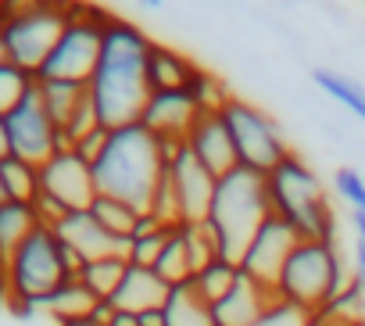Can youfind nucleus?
<instances>
[{
	"label": "nucleus",
	"instance_id": "nucleus-1",
	"mask_svg": "<svg viewBox=\"0 0 365 326\" xmlns=\"http://www.w3.org/2000/svg\"><path fill=\"white\" fill-rule=\"evenodd\" d=\"M150 36L118 15L108 19L104 29V47H101V65L90 79V101L97 108V118L104 129H122L140 122L150 90H147V54H150Z\"/></svg>",
	"mask_w": 365,
	"mask_h": 326
},
{
	"label": "nucleus",
	"instance_id": "nucleus-2",
	"mask_svg": "<svg viewBox=\"0 0 365 326\" xmlns=\"http://www.w3.org/2000/svg\"><path fill=\"white\" fill-rule=\"evenodd\" d=\"M161 173H165L161 143L140 122L122 126V129H111L104 154L93 161L97 194L115 198V201H125L136 212H147L150 208V198H154V187H158Z\"/></svg>",
	"mask_w": 365,
	"mask_h": 326
},
{
	"label": "nucleus",
	"instance_id": "nucleus-3",
	"mask_svg": "<svg viewBox=\"0 0 365 326\" xmlns=\"http://www.w3.org/2000/svg\"><path fill=\"white\" fill-rule=\"evenodd\" d=\"M272 215L283 219L297 240H336V212L308 161L290 151L279 165L265 176Z\"/></svg>",
	"mask_w": 365,
	"mask_h": 326
},
{
	"label": "nucleus",
	"instance_id": "nucleus-4",
	"mask_svg": "<svg viewBox=\"0 0 365 326\" xmlns=\"http://www.w3.org/2000/svg\"><path fill=\"white\" fill-rule=\"evenodd\" d=\"M347 283L351 276L344 269L336 240H297L276 283V297L290 312L315 319Z\"/></svg>",
	"mask_w": 365,
	"mask_h": 326
},
{
	"label": "nucleus",
	"instance_id": "nucleus-5",
	"mask_svg": "<svg viewBox=\"0 0 365 326\" xmlns=\"http://www.w3.org/2000/svg\"><path fill=\"white\" fill-rule=\"evenodd\" d=\"M269 215H272V205H269L265 176H258L251 169H237V173L222 176L219 187H215L212 212H208V226L219 240L222 258L240 265L247 244L255 240L258 226Z\"/></svg>",
	"mask_w": 365,
	"mask_h": 326
},
{
	"label": "nucleus",
	"instance_id": "nucleus-6",
	"mask_svg": "<svg viewBox=\"0 0 365 326\" xmlns=\"http://www.w3.org/2000/svg\"><path fill=\"white\" fill-rule=\"evenodd\" d=\"M4 272V287H8V308L22 312V315H33L43 308V301L61 287L68 283V265H65V251H61V240L51 226H40L11 258L8 265L0 269Z\"/></svg>",
	"mask_w": 365,
	"mask_h": 326
},
{
	"label": "nucleus",
	"instance_id": "nucleus-7",
	"mask_svg": "<svg viewBox=\"0 0 365 326\" xmlns=\"http://www.w3.org/2000/svg\"><path fill=\"white\" fill-rule=\"evenodd\" d=\"M68 26V4L54 0H4L0 4V36L8 61L36 76Z\"/></svg>",
	"mask_w": 365,
	"mask_h": 326
},
{
	"label": "nucleus",
	"instance_id": "nucleus-8",
	"mask_svg": "<svg viewBox=\"0 0 365 326\" xmlns=\"http://www.w3.org/2000/svg\"><path fill=\"white\" fill-rule=\"evenodd\" d=\"M111 11L97 4H68V26L36 72L40 83H79L90 86L97 65H101V47H104V29H108Z\"/></svg>",
	"mask_w": 365,
	"mask_h": 326
},
{
	"label": "nucleus",
	"instance_id": "nucleus-9",
	"mask_svg": "<svg viewBox=\"0 0 365 326\" xmlns=\"http://www.w3.org/2000/svg\"><path fill=\"white\" fill-rule=\"evenodd\" d=\"M222 122H226V129L233 136L240 169L269 176L279 161L290 154V143L283 140V126L265 108H258V104H251L244 97H233L222 108Z\"/></svg>",
	"mask_w": 365,
	"mask_h": 326
},
{
	"label": "nucleus",
	"instance_id": "nucleus-10",
	"mask_svg": "<svg viewBox=\"0 0 365 326\" xmlns=\"http://www.w3.org/2000/svg\"><path fill=\"white\" fill-rule=\"evenodd\" d=\"M4 126H8V147H11V154L22 158V161H29V165H36V169L43 165V161H51L58 151H68L61 129L54 126V118L43 108L40 83L29 90V97L11 115H4Z\"/></svg>",
	"mask_w": 365,
	"mask_h": 326
},
{
	"label": "nucleus",
	"instance_id": "nucleus-11",
	"mask_svg": "<svg viewBox=\"0 0 365 326\" xmlns=\"http://www.w3.org/2000/svg\"><path fill=\"white\" fill-rule=\"evenodd\" d=\"M40 198L54 201L65 212H86L97 201L93 165L83 161L76 151H58L51 161L40 165Z\"/></svg>",
	"mask_w": 365,
	"mask_h": 326
},
{
	"label": "nucleus",
	"instance_id": "nucleus-12",
	"mask_svg": "<svg viewBox=\"0 0 365 326\" xmlns=\"http://www.w3.org/2000/svg\"><path fill=\"white\" fill-rule=\"evenodd\" d=\"M294 248H297V233H294L283 219L269 215V219L258 226L255 240L247 244V251H244V258H240V272L251 276L255 283L276 290V283H279V276H283V265H287V258H290Z\"/></svg>",
	"mask_w": 365,
	"mask_h": 326
},
{
	"label": "nucleus",
	"instance_id": "nucleus-13",
	"mask_svg": "<svg viewBox=\"0 0 365 326\" xmlns=\"http://www.w3.org/2000/svg\"><path fill=\"white\" fill-rule=\"evenodd\" d=\"M287 312L290 308L276 297V290L255 283L251 276H240L237 287L219 305H212L215 326H265V322H272Z\"/></svg>",
	"mask_w": 365,
	"mask_h": 326
},
{
	"label": "nucleus",
	"instance_id": "nucleus-14",
	"mask_svg": "<svg viewBox=\"0 0 365 326\" xmlns=\"http://www.w3.org/2000/svg\"><path fill=\"white\" fill-rule=\"evenodd\" d=\"M168 176H172V187H175V198H179V215H182V226L187 223H208V212H212V201H215V187H219V176H212L201 161L194 158V151L187 147L172 165H165Z\"/></svg>",
	"mask_w": 365,
	"mask_h": 326
},
{
	"label": "nucleus",
	"instance_id": "nucleus-15",
	"mask_svg": "<svg viewBox=\"0 0 365 326\" xmlns=\"http://www.w3.org/2000/svg\"><path fill=\"white\" fill-rule=\"evenodd\" d=\"M201 108L187 90H172V93H150L140 126H147L158 140H187L190 129L197 126Z\"/></svg>",
	"mask_w": 365,
	"mask_h": 326
},
{
	"label": "nucleus",
	"instance_id": "nucleus-16",
	"mask_svg": "<svg viewBox=\"0 0 365 326\" xmlns=\"http://www.w3.org/2000/svg\"><path fill=\"white\" fill-rule=\"evenodd\" d=\"M54 233H58V240L65 244V248H72L83 262H93V258H108V255H122L125 258V251H129V240H118V237H111L97 219H93V212L86 208V212H68L58 226H51Z\"/></svg>",
	"mask_w": 365,
	"mask_h": 326
},
{
	"label": "nucleus",
	"instance_id": "nucleus-17",
	"mask_svg": "<svg viewBox=\"0 0 365 326\" xmlns=\"http://www.w3.org/2000/svg\"><path fill=\"white\" fill-rule=\"evenodd\" d=\"M187 147L194 151V158L201 161V165H205L212 176H219V180L240 169L237 147H233V136H230L222 115H201L197 126H194L190 136H187Z\"/></svg>",
	"mask_w": 365,
	"mask_h": 326
},
{
	"label": "nucleus",
	"instance_id": "nucleus-18",
	"mask_svg": "<svg viewBox=\"0 0 365 326\" xmlns=\"http://www.w3.org/2000/svg\"><path fill=\"white\" fill-rule=\"evenodd\" d=\"M197 61L190 54H182L161 40L150 44V54H147V90L150 93H172V90H187L197 76Z\"/></svg>",
	"mask_w": 365,
	"mask_h": 326
},
{
	"label": "nucleus",
	"instance_id": "nucleus-19",
	"mask_svg": "<svg viewBox=\"0 0 365 326\" xmlns=\"http://www.w3.org/2000/svg\"><path fill=\"white\" fill-rule=\"evenodd\" d=\"M168 294H172V287H168L154 269L129 265V272H125L122 287L111 294V301H108V305H111V308H118V312H133V315H140V312H150V308H165Z\"/></svg>",
	"mask_w": 365,
	"mask_h": 326
},
{
	"label": "nucleus",
	"instance_id": "nucleus-20",
	"mask_svg": "<svg viewBox=\"0 0 365 326\" xmlns=\"http://www.w3.org/2000/svg\"><path fill=\"white\" fill-rule=\"evenodd\" d=\"M36 205H19V201H0V269L8 265V258L40 230Z\"/></svg>",
	"mask_w": 365,
	"mask_h": 326
},
{
	"label": "nucleus",
	"instance_id": "nucleus-21",
	"mask_svg": "<svg viewBox=\"0 0 365 326\" xmlns=\"http://www.w3.org/2000/svg\"><path fill=\"white\" fill-rule=\"evenodd\" d=\"M101 308V297L93 294V290H86L79 280H68V283H61L47 301H43V315H51L54 319V326L58 322H76V319H93V312Z\"/></svg>",
	"mask_w": 365,
	"mask_h": 326
},
{
	"label": "nucleus",
	"instance_id": "nucleus-22",
	"mask_svg": "<svg viewBox=\"0 0 365 326\" xmlns=\"http://www.w3.org/2000/svg\"><path fill=\"white\" fill-rule=\"evenodd\" d=\"M165 322L168 326H215V315H212V305L197 294L194 280L182 283V287H172L168 301H165Z\"/></svg>",
	"mask_w": 365,
	"mask_h": 326
},
{
	"label": "nucleus",
	"instance_id": "nucleus-23",
	"mask_svg": "<svg viewBox=\"0 0 365 326\" xmlns=\"http://www.w3.org/2000/svg\"><path fill=\"white\" fill-rule=\"evenodd\" d=\"M0 187H4V201H19V205H36L40 198V169L29 161L8 154L0 161Z\"/></svg>",
	"mask_w": 365,
	"mask_h": 326
},
{
	"label": "nucleus",
	"instance_id": "nucleus-24",
	"mask_svg": "<svg viewBox=\"0 0 365 326\" xmlns=\"http://www.w3.org/2000/svg\"><path fill=\"white\" fill-rule=\"evenodd\" d=\"M125 272H129V258H122V255H108V258H93V262H86L83 272H79V283H83L86 290H93L101 301H111V294L122 287Z\"/></svg>",
	"mask_w": 365,
	"mask_h": 326
},
{
	"label": "nucleus",
	"instance_id": "nucleus-25",
	"mask_svg": "<svg viewBox=\"0 0 365 326\" xmlns=\"http://www.w3.org/2000/svg\"><path fill=\"white\" fill-rule=\"evenodd\" d=\"M312 83H315L326 97H333L340 108H347L354 118L365 122V86H361V83H354L351 76L333 72V68H315V72H312Z\"/></svg>",
	"mask_w": 365,
	"mask_h": 326
},
{
	"label": "nucleus",
	"instance_id": "nucleus-26",
	"mask_svg": "<svg viewBox=\"0 0 365 326\" xmlns=\"http://www.w3.org/2000/svg\"><path fill=\"white\" fill-rule=\"evenodd\" d=\"M40 97H43V108L54 118V126L61 129L79 111V104L90 97V86H79V83H40Z\"/></svg>",
	"mask_w": 365,
	"mask_h": 326
},
{
	"label": "nucleus",
	"instance_id": "nucleus-27",
	"mask_svg": "<svg viewBox=\"0 0 365 326\" xmlns=\"http://www.w3.org/2000/svg\"><path fill=\"white\" fill-rule=\"evenodd\" d=\"M154 272H158L168 287H182V283H190V280H194L190 255H187V240H182V230H179V226L168 233V244H165V251L158 255Z\"/></svg>",
	"mask_w": 365,
	"mask_h": 326
},
{
	"label": "nucleus",
	"instance_id": "nucleus-28",
	"mask_svg": "<svg viewBox=\"0 0 365 326\" xmlns=\"http://www.w3.org/2000/svg\"><path fill=\"white\" fill-rule=\"evenodd\" d=\"M240 276H244V272H240L237 262H230V258H215L208 269H201V272L194 276V287H197V294H201L208 305H219V301L237 287Z\"/></svg>",
	"mask_w": 365,
	"mask_h": 326
},
{
	"label": "nucleus",
	"instance_id": "nucleus-29",
	"mask_svg": "<svg viewBox=\"0 0 365 326\" xmlns=\"http://www.w3.org/2000/svg\"><path fill=\"white\" fill-rule=\"evenodd\" d=\"M187 93L194 97V104L201 108V115H222V108L237 97V93L226 86V79H219V76L208 72L205 65L197 68V76H194V83L187 86Z\"/></svg>",
	"mask_w": 365,
	"mask_h": 326
},
{
	"label": "nucleus",
	"instance_id": "nucleus-30",
	"mask_svg": "<svg viewBox=\"0 0 365 326\" xmlns=\"http://www.w3.org/2000/svg\"><path fill=\"white\" fill-rule=\"evenodd\" d=\"M90 212H93V219H97L111 237H118V240H129L133 230H136V219H140V212H136L133 205L115 201V198H104V194H97V201L90 205Z\"/></svg>",
	"mask_w": 365,
	"mask_h": 326
},
{
	"label": "nucleus",
	"instance_id": "nucleus-31",
	"mask_svg": "<svg viewBox=\"0 0 365 326\" xmlns=\"http://www.w3.org/2000/svg\"><path fill=\"white\" fill-rule=\"evenodd\" d=\"M179 230H182V240H187V255H190L194 276H197L201 269H208L215 258H222L219 240H215V233H212L208 223H187V226H179Z\"/></svg>",
	"mask_w": 365,
	"mask_h": 326
},
{
	"label": "nucleus",
	"instance_id": "nucleus-32",
	"mask_svg": "<svg viewBox=\"0 0 365 326\" xmlns=\"http://www.w3.org/2000/svg\"><path fill=\"white\" fill-rule=\"evenodd\" d=\"M36 86V76H29L26 68H19V65H0V118L4 115H11L26 97H29V90Z\"/></svg>",
	"mask_w": 365,
	"mask_h": 326
},
{
	"label": "nucleus",
	"instance_id": "nucleus-33",
	"mask_svg": "<svg viewBox=\"0 0 365 326\" xmlns=\"http://www.w3.org/2000/svg\"><path fill=\"white\" fill-rule=\"evenodd\" d=\"M333 190L351 208V215H365V176L358 169H336L333 173Z\"/></svg>",
	"mask_w": 365,
	"mask_h": 326
},
{
	"label": "nucleus",
	"instance_id": "nucleus-34",
	"mask_svg": "<svg viewBox=\"0 0 365 326\" xmlns=\"http://www.w3.org/2000/svg\"><path fill=\"white\" fill-rule=\"evenodd\" d=\"M168 233H172V230H158V233H147V237H133V240H129V251H125L129 265L154 269L158 255H161L165 244H168Z\"/></svg>",
	"mask_w": 365,
	"mask_h": 326
},
{
	"label": "nucleus",
	"instance_id": "nucleus-35",
	"mask_svg": "<svg viewBox=\"0 0 365 326\" xmlns=\"http://www.w3.org/2000/svg\"><path fill=\"white\" fill-rule=\"evenodd\" d=\"M108 136H111V129H97V133H90L86 140H79L72 151H76L83 161H90V165H93V161L104 154V147H108Z\"/></svg>",
	"mask_w": 365,
	"mask_h": 326
},
{
	"label": "nucleus",
	"instance_id": "nucleus-36",
	"mask_svg": "<svg viewBox=\"0 0 365 326\" xmlns=\"http://www.w3.org/2000/svg\"><path fill=\"white\" fill-rule=\"evenodd\" d=\"M136 319H140V326H168V322H165V312H161V308H150V312H140Z\"/></svg>",
	"mask_w": 365,
	"mask_h": 326
},
{
	"label": "nucleus",
	"instance_id": "nucleus-37",
	"mask_svg": "<svg viewBox=\"0 0 365 326\" xmlns=\"http://www.w3.org/2000/svg\"><path fill=\"white\" fill-rule=\"evenodd\" d=\"M108 326H140V319L133 315V312H111V319H108Z\"/></svg>",
	"mask_w": 365,
	"mask_h": 326
},
{
	"label": "nucleus",
	"instance_id": "nucleus-38",
	"mask_svg": "<svg viewBox=\"0 0 365 326\" xmlns=\"http://www.w3.org/2000/svg\"><path fill=\"white\" fill-rule=\"evenodd\" d=\"M11 154V147H8V126H4V118H0V161H4Z\"/></svg>",
	"mask_w": 365,
	"mask_h": 326
},
{
	"label": "nucleus",
	"instance_id": "nucleus-39",
	"mask_svg": "<svg viewBox=\"0 0 365 326\" xmlns=\"http://www.w3.org/2000/svg\"><path fill=\"white\" fill-rule=\"evenodd\" d=\"M354 280H358V287L365 290V262H354V272H351Z\"/></svg>",
	"mask_w": 365,
	"mask_h": 326
},
{
	"label": "nucleus",
	"instance_id": "nucleus-40",
	"mask_svg": "<svg viewBox=\"0 0 365 326\" xmlns=\"http://www.w3.org/2000/svg\"><path fill=\"white\" fill-rule=\"evenodd\" d=\"M58 326H101L97 319H76V322H58Z\"/></svg>",
	"mask_w": 365,
	"mask_h": 326
},
{
	"label": "nucleus",
	"instance_id": "nucleus-41",
	"mask_svg": "<svg viewBox=\"0 0 365 326\" xmlns=\"http://www.w3.org/2000/svg\"><path fill=\"white\" fill-rule=\"evenodd\" d=\"M0 65H8V47H4V36H0Z\"/></svg>",
	"mask_w": 365,
	"mask_h": 326
},
{
	"label": "nucleus",
	"instance_id": "nucleus-42",
	"mask_svg": "<svg viewBox=\"0 0 365 326\" xmlns=\"http://www.w3.org/2000/svg\"><path fill=\"white\" fill-rule=\"evenodd\" d=\"M0 301H8V287H4V272H0Z\"/></svg>",
	"mask_w": 365,
	"mask_h": 326
},
{
	"label": "nucleus",
	"instance_id": "nucleus-43",
	"mask_svg": "<svg viewBox=\"0 0 365 326\" xmlns=\"http://www.w3.org/2000/svg\"><path fill=\"white\" fill-rule=\"evenodd\" d=\"M351 326H365V319H358V322H351Z\"/></svg>",
	"mask_w": 365,
	"mask_h": 326
},
{
	"label": "nucleus",
	"instance_id": "nucleus-44",
	"mask_svg": "<svg viewBox=\"0 0 365 326\" xmlns=\"http://www.w3.org/2000/svg\"><path fill=\"white\" fill-rule=\"evenodd\" d=\"M0 201H4V187H0Z\"/></svg>",
	"mask_w": 365,
	"mask_h": 326
}]
</instances>
